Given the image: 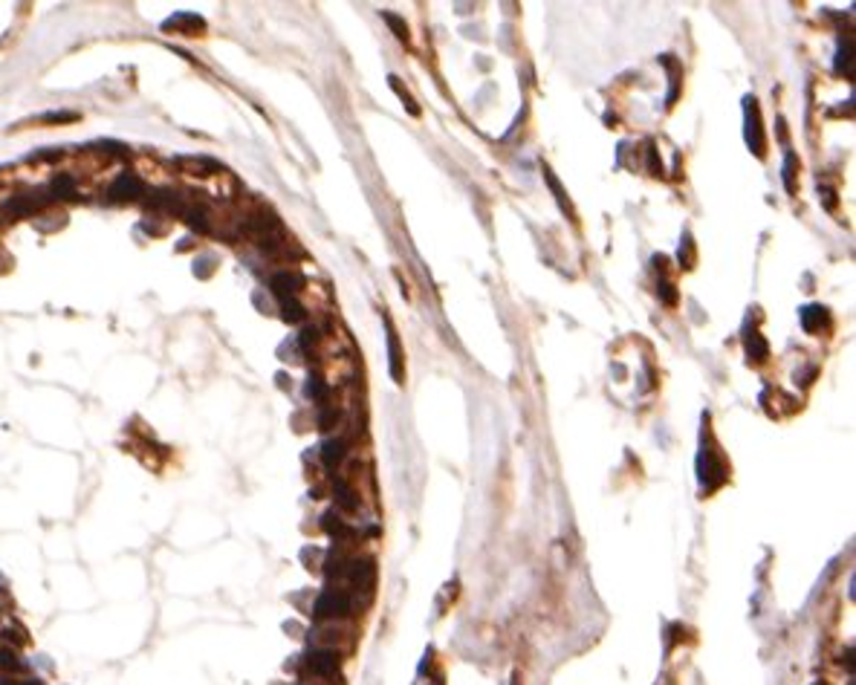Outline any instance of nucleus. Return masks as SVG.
<instances>
[{
	"label": "nucleus",
	"mask_w": 856,
	"mask_h": 685,
	"mask_svg": "<svg viewBox=\"0 0 856 685\" xmlns=\"http://www.w3.org/2000/svg\"><path fill=\"white\" fill-rule=\"evenodd\" d=\"M845 64H850V44H845V47L839 50V61H836V70L842 72V70H845Z\"/></svg>",
	"instance_id": "nucleus-28"
},
{
	"label": "nucleus",
	"mask_w": 856,
	"mask_h": 685,
	"mask_svg": "<svg viewBox=\"0 0 856 685\" xmlns=\"http://www.w3.org/2000/svg\"><path fill=\"white\" fill-rule=\"evenodd\" d=\"M388 359H391V376H394V382H402V376H405V367H402V347H400V338H397V333H394V327H391V321H388Z\"/></svg>",
	"instance_id": "nucleus-10"
},
{
	"label": "nucleus",
	"mask_w": 856,
	"mask_h": 685,
	"mask_svg": "<svg viewBox=\"0 0 856 685\" xmlns=\"http://www.w3.org/2000/svg\"><path fill=\"white\" fill-rule=\"evenodd\" d=\"M301 286H304V278L298 275V272H278V275H272V281H269V289L281 298V301L292 298Z\"/></svg>",
	"instance_id": "nucleus-7"
},
{
	"label": "nucleus",
	"mask_w": 856,
	"mask_h": 685,
	"mask_svg": "<svg viewBox=\"0 0 856 685\" xmlns=\"http://www.w3.org/2000/svg\"><path fill=\"white\" fill-rule=\"evenodd\" d=\"M75 119H78V113H73V110H58V113L41 116V122H47V124H55V122H75Z\"/></svg>",
	"instance_id": "nucleus-23"
},
{
	"label": "nucleus",
	"mask_w": 856,
	"mask_h": 685,
	"mask_svg": "<svg viewBox=\"0 0 856 685\" xmlns=\"http://www.w3.org/2000/svg\"><path fill=\"white\" fill-rule=\"evenodd\" d=\"M281 307H284V321H289V324H295V321H301L307 313H304V307L295 301V298H287V301H281Z\"/></svg>",
	"instance_id": "nucleus-19"
},
{
	"label": "nucleus",
	"mask_w": 856,
	"mask_h": 685,
	"mask_svg": "<svg viewBox=\"0 0 856 685\" xmlns=\"http://www.w3.org/2000/svg\"><path fill=\"white\" fill-rule=\"evenodd\" d=\"M348 576H351V581H353L359 590H370V584H373V576H376V567H373V561H370V559H359V561H353V564H351Z\"/></svg>",
	"instance_id": "nucleus-9"
},
{
	"label": "nucleus",
	"mask_w": 856,
	"mask_h": 685,
	"mask_svg": "<svg viewBox=\"0 0 856 685\" xmlns=\"http://www.w3.org/2000/svg\"><path fill=\"white\" fill-rule=\"evenodd\" d=\"M385 21H388V23H391V26L397 29V35H400L402 41H408V26H405V23H402V21L397 18V15H388V12H385Z\"/></svg>",
	"instance_id": "nucleus-25"
},
{
	"label": "nucleus",
	"mask_w": 856,
	"mask_h": 685,
	"mask_svg": "<svg viewBox=\"0 0 856 685\" xmlns=\"http://www.w3.org/2000/svg\"><path fill=\"white\" fill-rule=\"evenodd\" d=\"M660 292H663V298H665L668 304H674V289H671V284H668V281H663V284H660Z\"/></svg>",
	"instance_id": "nucleus-29"
},
{
	"label": "nucleus",
	"mask_w": 856,
	"mask_h": 685,
	"mask_svg": "<svg viewBox=\"0 0 856 685\" xmlns=\"http://www.w3.org/2000/svg\"><path fill=\"white\" fill-rule=\"evenodd\" d=\"M21 685H41V682H38V679H23Z\"/></svg>",
	"instance_id": "nucleus-30"
},
{
	"label": "nucleus",
	"mask_w": 856,
	"mask_h": 685,
	"mask_svg": "<svg viewBox=\"0 0 856 685\" xmlns=\"http://www.w3.org/2000/svg\"><path fill=\"white\" fill-rule=\"evenodd\" d=\"M53 197H38V194H15V197H9L6 200V214L12 220H21V217H32V214L41 208V205H47Z\"/></svg>",
	"instance_id": "nucleus-2"
},
{
	"label": "nucleus",
	"mask_w": 856,
	"mask_h": 685,
	"mask_svg": "<svg viewBox=\"0 0 856 685\" xmlns=\"http://www.w3.org/2000/svg\"><path fill=\"white\" fill-rule=\"evenodd\" d=\"M813 685H822V682H813Z\"/></svg>",
	"instance_id": "nucleus-31"
},
{
	"label": "nucleus",
	"mask_w": 856,
	"mask_h": 685,
	"mask_svg": "<svg viewBox=\"0 0 856 685\" xmlns=\"http://www.w3.org/2000/svg\"><path fill=\"white\" fill-rule=\"evenodd\" d=\"M747 353H749V359H755V362H764V359L769 356L766 341H764L758 333H752V338H747Z\"/></svg>",
	"instance_id": "nucleus-18"
},
{
	"label": "nucleus",
	"mask_w": 856,
	"mask_h": 685,
	"mask_svg": "<svg viewBox=\"0 0 856 685\" xmlns=\"http://www.w3.org/2000/svg\"><path fill=\"white\" fill-rule=\"evenodd\" d=\"M177 162H180V165H186V168H194L191 174H214L211 168H218V165H214L211 159H177Z\"/></svg>",
	"instance_id": "nucleus-22"
},
{
	"label": "nucleus",
	"mask_w": 856,
	"mask_h": 685,
	"mask_svg": "<svg viewBox=\"0 0 856 685\" xmlns=\"http://www.w3.org/2000/svg\"><path fill=\"white\" fill-rule=\"evenodd\" d=\"M747 142L758 156H764V134H761V119H758L755 99H747Z\"/></svg>",
	"instance_id": "nucleus-6"
},
{
	"label": "nucleus",
	"mask_w": 856,
	"mask_h": 685,
	"mask_svg": "<svg viewBox=\"0 0 856 685\" xmlns=\"http://www.w3.org/2000/svg\"><path fill=\"white\" fill-rule=\"evenodd\" d=\"M137 197H142V180L134 177L131 171H124V174H119V177L113 180V185H110V200L127 203V200H137Z\"/></svg>",
	"instance_id": "nucleus-3"
},
{
	"label": "nucleus",
	"mask_w": 856,
	"mask_h": 685,
	"mask_svg": "<svg viewBox=\"0 0 856 685\" xmlns=\"http://www.w3.org/2000/svg\"><path fill=\"white\" fill-rule=\"evenodd\" d=\"M336 422H338V411L336 408H327V411L319 414V428H324V431H327V428H333Z\"/></svg>",
	"instance_id": "nucleus-24"
},
{
	"label": "nucleus",
	"mask_w": 856,
	"mask_h": 685,
	"mask_svg": "<svg viewBox=\"0 0 856 685\" xmlns=\"http://www.w3.org/2000/svg\"><path fill=\"white\" fill-rule=\"evenodd\" d=\"M341 564H345V559H341V552L330 549V552H327V559H324V573H327V576L333 578V576H338L341 570H345V567H341Z\"/></svg>",
	"instance_id": "nucleus-21"
},
{
	"label": "nucleus",
	"mask_w": 856,
	"mask_h": 685,
	"mask_svg": "<svg viewBox=\"0 0 856 685\" xmlns=\"http://www.w3.org/2000/svg\"><path fill=\"white\" fill-rule=\"evenodd\" d=\"M327 384L319 379V376H310V382H307V397L310 399H316V402H327Z\"/></svg>",
	"instance_id": "nucleus-20"
},
{
	"label": "nucleus",
	"mask_w": 856,
	"mask_h": 685,
	"mask_svg": "<svg viewBox=\"0 0 856 685\" xmlns=\"http://www.w3.org/2000/svg\"><path fill=\"white\" fill-rule=\"evenodd\" d=\"M307 668L316 676H333L338 671V654L333 648H316L307 654Z\"/></svg>",
	"instance_id": "nucleus-4"
},
{
	"label": "nucleus",
	"mask_w": 856,
	"mask_h": 685,
	"mask_svg": "<svg viewBox=\"0 0 856 685\" xmlns=\"http://www.w3.org/2000/svg\"><path fill=\"white\" fill-rule=\"evenodd\" d=\"M50 194H53L55 200H70V197H75V180H73L70 174H58V177L50 183Z\"/></svg>",
	"instance_id": "nucleus-16"
},
{
	"label": "nucleus",
	"mask_w": 856,
	"mask_h": 685,
	"mask_svg": "<svg viewBox=\"0 0 856 685\" xmlns=\"http://www.w3.org/2000/svg\"><path fill=\"white\" fill-rule=\"evenodd\" d=\"M316 338H319V330H316V327H307L301 335H298V345H301V347H310V345H316Z\"/></svg>",
	"instance_id": "nucleus-27"
},
{
	"label": "nucleus",
	"mask_w": 856,
	"mask_h": 685,
	"mask_svg": "<svg viewBox=\"0 0 856 685\" xmlns=\"http://www.w3.org/2000/svg\"><path fill=\"white\" fill-rule=\"evenodd\" d=\"M700 480H703V486L706 489H715V486H720L723 483V478H726V468L720 465V463H715L712 460V454H700Z\"/></svg>",
	"instance_id": "nucleus-8"
},
{
	"label": "nucleus",
	"mask_w": 856,
	"mask_h": 685,
	"mask_svg": "<svg viewBox=\"0 0 856 685\" xmlns=\"http://www.w3.org/2000/svg\"><path fill=\"white\" fill-rule=\"evenodd\" d=\"M345 454H348L345 440H327V443L321 446V463H324L327 468H336L341 460H345Z\"/></svg>",
	"instance_id": "nucleus-12"
},
{
	"label": "nucleus",
	"mask_w": 856,
	"mask_h": 685,
	"mask_svg": "<svg viewBox=\"0 0 856 685\" xmlns=\"http://www.w3.org/2000/svg\"><path fill=\"white\" fill-rule=\"evenodd\" d=\"M321 529H324L330 538H336V541H338V538H345V535H351V529L345 527V521H341L336 512H324V515H321Z\"/></svg>",
	"instance_id": "nucleus-14"
},
{
	"label": "nucleus",
	"mask_w": 856,
	"mask_h": 685,
	"mask_svg": "<svg viewBox=\"0 0 856 685\" xmlns=\"http://www.w3.org/2000/svg\"><path fill=\"white\" fill-rule=\"evenodd\" d=\"M180 217H183L194 232H208V214H205V208H200V205L183 208V211H180Z\"/></svg>",
	"instance_id": "nucleus-13"
},
{
	"label": "nucleus",
	"mask_w": 856,
	"mask_h": 685,
	"mask_svg": "<svg viewBox=\"0 0 856 685\" xmlns=\"http://www.w3.org/2000/svg\"><path fill=\"white\" fill-rule=\"evenodd\" d=\"M351 595L345 590H324L316 605H313V616L319 622H327V619H345L351 613Z\"/></svg>",
	"instance_id": "nucleus-1"
},
{
	"label": "nucleus",
	"mask_w": 856,
	"mask_h": 685,
	"mask_svg": "<svg viewBox=\"0 0 856 685\" xmlns=\"http://www.w3.org/2000/svg\"><path fill=\"white\" fill-rule=\"evenodd\" d=\"M165 32H183V35H200L205 29V21L200 15H191V12H177L174 18H168L162 23Z\"/></svg>",
	"instance_id": "nucleus-5"
},
{
	"label": "nucleus",
	"mask_w": 856,
	"mask_h": 685,
	"mask_svg": "<svg viewBox=\"0 0 856 685\" xmlns=\"http://www.w3.org/2000/svg\"><path fill=\"white\" fill-rule=\"evenodd\" d=\"M793 168H796V156L793 153H787V159H784V183H787V188L793 191L796 185H793Z\"/></svg>",
	"instance_id": "nucleus-26"
},
{
	"label": "nucleus",
	"mask_w": 856,
	"mask_h": 685,
	"mask_svg": "<svg viewBox=\"0 0 856 685\" xmlns=\"http://www.w3.org/2000/svg\"><path fill=\"white\" fill-rule=\"evenodd\" d=\"M0 671L21 674V671H23V659H21L12 648H0Z\"/></svg>",
	"instance_id": "nucleus-17"
},
{
	"label": "nucleus",
	"mask_w": 856,
	"mask_h": 685,
	"mask_svg": "<svg viewBox=\"0 0 856 685\" xmlns=\"http://www.w3.org/2000/svg\"><path fill=\"white\" fill-rule=\"evenodd\" d=\"M825 321H828L825 307H804V310H801V327H804L807 333H816Z\"/></svg>",
	"instance_id": "nucleus-15"
},
{
	"label": "nucleus",
	"mask_w": 856,
	"mask_h": 685,
	"mask_svg": "<svg viewBox=\"0 0 856 685\" xmlns=\"http://www.w3.org/2000/svg\"><path fill=\"white\" fill-rule=\"evenodd\" d=\"M333 497H336V506H338V509H345V512H356V509H359V497H356V492H353L345 480H336Z\"/></svg>",
	"instance_id": "nucleus-11"
}]
</instances>
